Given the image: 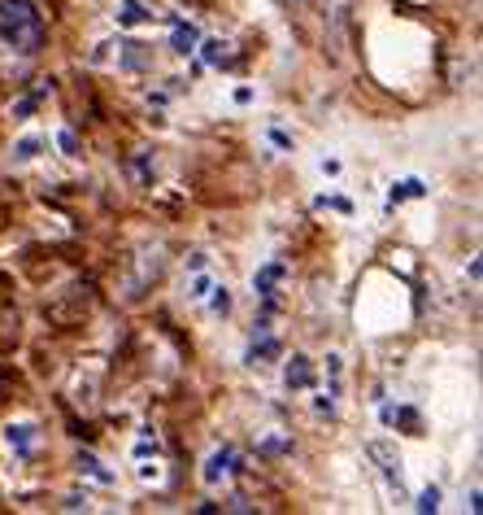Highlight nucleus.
Segmentation results:
<instances>
[{"label":"nucleus","mask_w":483,"mask_h":515,"mask_svg":"<svg viewBox=\"0 0 483 515\" xmlns=\"http://www.w3.org/2000/svg\"><path fill=\"white\" fill-rule=\"evenodd\" d=\"M0 39L4 48L31 57L44 48V18L31 0H0Z\"/></svg>","instance_id":"obj_1"},{"label":"nucleus","mask_w":483,"mask_h":515,"mask_svg":"<svg viewBox=\"0 0 483 515\" xmlns=\"http://www.w3.org/2000/svg\"><path fill=\"white\" fill-rule=\"evenodd\" d=\"M235 472H240V454H235V446H218V450H209L205 463H200V485H205V489H223Z\"/></svg>","instance_id":"obj_2"},{"label":"nucleus","mask_w":483,"mask_h":515,"mask_svg":"<svg viewBox=\"0 0 483 515\" xmlns=\"http://www.w3.org/2000/svg\"><path fill=\"white\" fill-rule=\"evenodd\" d=\"M279 354H284V345L275 337V323H270V319H253V341H249L244 363H249V367H266V363H275Z\"/></svg>","instance_id":"obj_3"},{"label":"nucleus","mask_w":483,"mask_h":515,"mask_svg":"<svg viewBox=\"0 0 483 515\" xmlns=\"http://www.w3.org/2000/svg\"><path fill=\"white\" fill-rule=\"evenodd\" d=\"M366 454L379 463V476L387 481V489H392L396 498H405V463H401V454L387 446V442H370V446H366Z\"/></svg>","instance_id":"obj_4"},{"label":"nucleus","mask_w":483,"mask_h":515,"mask_svg":"<svg viewBox=\"0 0 483 515\" xmlns=\"http://www.w3.org/2000/svg\"><path fill=\"white\" fill-rule=\"evenodd\" d=\"M288 279V262H266L253 271V293H258L261 310H279V288Z\"/></svg>","instance_id":"obj_5"},{"label":"nucleus","mask_w":483,"mask_h":515,"mask_svg":"<svg viewBox=\"0 0 483 515\" xmlns=\"http://www.w3.org/2000/svg\"><path fill=\"white\" fill-rule=\"evenodd\" d=\"M35 442H39V433H35V424H4V446L13 450L18 459H31L35 454Z\"/></svg>","instance_id":"obj_6"},{"label":"nucleus","mask_w":483,"mask_h":515,"mask_svg":"<svg viewBox=\"0 0 483 515\" xmlns=\"http://www.w3.org/2000/svg\"><path fill=\"white\" fill-rule=\"evenodd\" d=\"M284 389H314V363L305 358V354H292L288 363H284Z\"/></svg>","instance_id":"obj_7"},{"label":"nucleus","mask_w":483,"mask_h":515,"mask_svg":"<svg viewBox=\"0 0 483 515\" xmlns=\"http://www.w3.org/2000/svg\"><path fill=\"white\" fill-rule=\"evenodd\" d=\"M384 424L387 428H401L405 437H422V415L414 411V407H384Z\"/></svg>","instance_id":"obj_8"},{"label":"nucleus","mask_w":483,"mask_h":515,"mask_svg":"<svg viewBox=\"0 0 483 515\" xmlns=\"http://www.w3.org/2000/svg\"><path fill=\"white\" fill-rule=\"evenodd\" d=\"M48 97H53V79H39V83H35V88L27 92V97H18V101H13V109H9V114H13L18 123H27V118H31L35 109H39L44 101H48Z\"/></svg>","instance_id":"obj_9"},{"label":"nucleus","mask_w":483,"mask_h":515,"mask_svg":"<svg viewBox=\"0 0 483 515\" xmlns=\"http://www.w3.org/2000/svg\"><path fill=\"white\" fill-rule=\"evenodd\" d=\"M157 13L144 4V0H123L118 4V13H114V22L123 27V31H135V27H144V22H153Z\"/></svg>","instance_id":"obj_10"},{"label":"nucleus","mask_w":483,"mask_h":515,"mask_svg":"<svg viewBox=\"0 0 483 515\" xmlns=\"http://www.w3.org/2000/svg\"><path fill=\"white\" fill-rule=\"evenodd\" d=\"M196 44H200V27H196V22H183V18H174L170 48H174L179 57H196Z\"/></svg>","instance_id":"obj_11"},{"label":"nucleus","mask_w":483,"mask_h":515,"mask_svg":"<svg viewBox=\"0 0 483 515\" xmlns=\"http://www.w3.org/2000/svg\"><path fill=\"white\" fill-rule=\"evenodd\" d=\"M196 53H200V62H205V66H231V62H235V53H231V39H205V35H200V44H196Z\"/></svg>","instance_id":"obj_12"},{"label":"nucleus","mask_w":483,"mask_h":515,"mask_svg":"<svg viewBox=\"0 0 483 515\" xmlns=\"http://www.w3.org/2000/svg\"><path fill=\"white\" fill-rule=\"evenodd\" d=\"M114 48H118V70L153 66V48H144V44H135V39H123V44H114Z\"/></svg>","instance_id":"obj_13"},{"label":"nucleus","mask_w":483,"mask_h":515,"mask_svg":"<svg viewBox=\"0 0 483 515\" xmlns=\"http://www.w3.org/2000/svg\"><path fill=\"white\" fill-rule=\"evenodd\" d=\"M74 468H79V476H88V481L105 485V489H109V485L118 481V476H114V472H109V468L100 463V459L92 454V450H79V463H74Z\"/></svg>","instance_id":"obj_14"},{"label":"nucleus","mask_w":483,"mask_h":515,"mask_svg":"<svg viewBox=\"0 0 483 515\" xmlns=\"http://www.w3.org/2000/svg\"><path fill=\"white\" fill-rule=\"evenodd\" d=\"M410 197H427V184H422L419 175L396 179V184H392V193H387V202H392V206H401V202H410Z\"/></svg>","instance_id":"obj_15"},{"label":"nucleus","mask_w":483,"mask_h":515,"mask_svg":"<svg viewBox=\"0 0 483 515\" xmlns=\"http://www.w3.org/2000/svg\"><path fill=\"white\" fill-rule=\"evenodd\" d=\"M131 171L140 175V184H153V175H157V162H153V153H148V149H140V153L131 158Z\"/></svg>","instance_id":"obj_16"},{"label":"nucleus","mask_w":483,"mask_h":515,"mask_svg":"<svg viewBox=\"0 0 483 515\" xmlns=\"http://www.w3.org/2000/svg\"><path fill=\"white\" fill-rule=\"evenodd\" d=\"M205 302H209V310L223 319V314H231V288H226V284H214V288L205 293Z\"/></svg>","instance_id":"obj_17"},{"label":"nucleus","mask_w":483,"mask_h":515,"mask_svg":"<svg viewBox=\"0 0 483 515\" xmlns=\"http://www.w3.org/2000/svg\"><path fill=\"white\" fill-rule=\"evenodd\" d=\"M39 149H44V140L39 136H22L13 144V162H35L39 158Z\"/></svg>","instance_id":"obj_18"},{"label":"nucleus","mask_w":483,"mask_h":515,"mask_svg":"<svg viewBox=\"0 0 483 515\" xmlns=\"http://www.w3.org/2000/svg\"><path fill=\"white\" fill-rule=\"evenodd\" d=\"M209 288H214V275L205 271V267H200V271H192V284H188V297H192V302H205V293H209Z\"/></svg>","instance_id":"obj_19"},{"label":"nucleus","mask_w":483,"mask_h":515,"mask_svg":"<svg viewBox=\"0 0 483 515\" xmlns=\"http://www.w3.org/2000/svg\"><path fill=\"white\" fill-rule=\"evenodd\" d=\"M414 511H422V515L440 511V489H436V485H427V489H422L419 502H414Z\"/></svg>","instance_id":"obj_20"},{"label":"nucleus","mask_w":483,"mask_h":515,"mask_svg":"<svg viewBox=\"0 0 483 515\" xmlns=\"http://www.w3.org/2000/svg\"><path fill=\"white\" fill-rule=\"evenodd\" d=\"M57 149H62L65 158H79V136H74L70 127H62V132H57Z\"/></svg>","instance_id":"obj_21"},{"label":"nucleus","mask_w":483,"mask_h":515,"mask_svg":"<svg viewBox=\"0 0 483 515\" xmlns=\"http://www.w3.org/2000/svg\"><path fill=\"white\" fill-rule=\"evenodd\" d=\"M314 210H335V214H349V202H344V197H331V193H322L318 202H314Z\"/></svg>","instance_id":"obj_22"},{"label":"nucleus","mask_w":483,"mask_h":515,"mask_svg":"<svg viewBox=\"0 0 483 515\" xmlns=\"http://www.w3.org/2000/svg\"><path fill=\"white\" fill-rule=\"evenodd\" d=\"M135 459H157V437H153V433H144V437L135 442Z\"/></svg>","instance_id":"obj_23"},{"label":"nucleus","mask_w":483,"mask_h":515,"mask_svg":"<svg viewBox=\"0 0 483 515\" xmlns=\"http://www.w3.org/2000/svg\"><path fill=\"white\" fill-rule=\"evenodd\" d=\"M314 411H318V415H335V393H318V398H314Z\"/></svg>","instance_id":"obj_24"},{"label":"nucleus","mask_w":483,"mask_h":515,"mask_svg":"<svg viewBox=\"0 0 483 515\" xmlns=\"http://www.w3.org/2000/svg\"><path fill=\"white\" fill-rule=\"evenodd\" d=\"M188 271H200V267H209V253L205 249H196V253H188V262H183Z\"/></svg>","instance_id":"obj_25"},{"label":"nucleus","mask_w":483,"mask_h":515,"mask_svg":"<svg viewBox=\"0 0 483 515\" xmlns=\"http://www.w3.org/2000/svg\"><path fill=\"white\" fill-rule=\"evenodd\" d=\"M261 450H270V454H284V450H292V442H284V437H266V442H261Z\"/></svg>","instance_id":"obj_26"},{"label":"nucleus","mask_w":483,"mask_h":515,"mask_svg":"<svg viewBox=\"0 0 483 515\" xmlns=\"http://www.w3.org/2000/svg\"><path fill=\"white\" fill-rule=\"evenodd\" d=\"M62 507H65V511H88V498H79V494H70V498H65Z\"/></svg>","instance_id":"obj_27"},{"label":"nucleus","mask_w":483,"mask_h":515,"mask_svg":"<svg viewBox=\"0 0 483 515\" xmlns=\"http://www.w3.org/2000/svg\"><path fill=\"white\" fill-rule=\"evenodd\" d=\"M270 144H275V149H292V136H288V132H279V127H275V132H270Z\"/></svg>","instance_id":"obj_28"},{"label":"nucleus","mask_w":483,"mask_h":515,"mask_svg":"<svg viewBox=\"0 0 483 515\" xmlns=\"http://www.w3.org/2000/svg\"><path fill=\"white\" fill-rule=\"evenodd\" d=\"M318 171H322V175H340V158H322Z\"/></svg>","instance_id":"obj_29"},{"label":"nucleus","mask_w":483,"mask_h":515,"mask_svg":"<svg viewBox=\"0 0 483 515\" xmlns=\"http://www.w3.org/2000/svg\"><path fill=\"white\" fill-rule=\"evenodd\" d=\"M231 97H235V105H249V101H253V88H235Z\"/></svg>","instance_id":"obj_30"},{"label":"nucleus","mask_w":483,"mask_h":515,"mask_svg":"<svg viewBox=\"0 0 483 515\" xmlns=\"http://www.w3.org/2000/svg\"><path fill=\"white\" fill-rule=\"evenodd\" d=\"M4 380H9V376H4V367H0V393H4Z\"/></svg>","instance_id":"obj_31"}]
</instances>
